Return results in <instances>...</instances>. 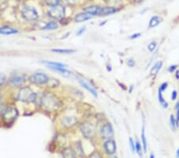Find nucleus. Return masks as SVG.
<instances>
[{
    "label": "nucleus",
    "mask_w": 179,
    "mask_h": 158,
    "mask_svg": "<svg viewBox=\"0 0 179 158\" xmlns=\"http://www.w3.org/2000/svg\"><path fill=\"white\" fill-rule=\"evenodd\" d=\"M41 105L45 109L49 111H54L60 106V100L54 94L46 93L43 94L41 98Z\"/></svg>",
    "instance_id": "f257e3e1"
},
{
    "label": "nucleus",
    "mask_w": 179,
    "mask_h": 158,
    "mask_svg": "<svg viewBox=\"0 0 179 158\" xmlns=\"http://www.w3.org/2000/svg\"><path fill=\"white\" fill-rule=\"evenodd\" d=\"M17 98L22 102L33 103L37 100V94L28 86H24L19 90Z\"/></svg>",
    "instance_id": "f03ea898"
},
{
    "label": "nucleus",
    "mask_w": 179,
    "mask_h": 158,
    "mask_svg": "<svg viewBox=\"0 0 179 158\" xmlns=\"http://www.w3.org/2000/svg\"><path fill=\"white\" fill-rule=\"evenodd\" d=\"M18 116V111L15 108H7L2 113V119L6 124H12Z\"/></svg>",
    "instance_id": "7ed1b4c3"
},
{
    "label": "nucleus",
    "mask_w": 179,
    "mask_h": 158,
    "mask_svg": "<svg viewBox=\"0 0 179 158\" xmlns=\"http://www.w3.org/2000/svg\"><path fill=\"white\" fill-rule=\"evenodd\" d=\"M49 80H50V78H49L46 74L42 73V72L35 73V74H32V75L29 77V81H30V82L34 85H39V86L48 84Z\"/></svg>",
    "instance_id": "20e7f679"
},
{
    "label": "nucleus",
    "mask_w": 179,
    "mask_h": 158,
    "mask_svg": "<svg viewBox=\"0 0 179 158\" xmlns=\"http://www.w3.org/2000/svg\"><path fill=\"white\" fill-rule=\"evenodd\" d=\"M48 15L53 19H61L65 16V8L63 6H56L48 11Z\"/></svg>",
    "instance_id": "39448f33"
},
{
    "label": "nucleus",
    "mask_w": 179,
    "mask_h": 158,
    "mask_svg": "<svg viewBox=\"0 0 179 158\" xmlns=\"http://www.w3.org/2000/svg\"><path fill=\"white\" fill-rule=\"evenodd\" d=\"M22 16L25 20L29 21V22H32L38 18V11L34 7H26L23 8L22 11Z\"/></svg>",
    "instance_id": "423d86ee"
},
{
    "label": "nucleus",
    "mask_w": 179,
    "mask_h": 158,
    "mask_svg": "<svg viewBox=\"0 0 179 158\" xmlns=\"http://www.w3.org/2000/svg\"><path fill=\"white\" fill-rule=\"evenodd\" d=\"M81 132L83 135L87 138L93 137L95 135L96 128L93 125V124L90 123V122H84L81 125Z\"/></svg>",
    "instance_id": "0eeeda50"
},
{
    "label": "nucleus",
    "mask_w": 179,
    "mask_h": 158,
    "mask_svg": "<svg viewBox=\"0 0 179 158\" xmlns=\"http://www.w3.org/2000/svg\"><path fill=\"white\" fill-rule=\"evenodd\" d=\"M26 81V77L24 75H19V74H15L10 77L9 83L11 86L14 87H21L22 86Z\"/></svg>",
    "instance_id": "6e6552de"
},
{
    "label": "nucleus",
    "mask_w": 179,
    "mask_h": 158,
    "mask_svg": "<svg viewBox=\"0 0 179 158\" xmlns=\"http://www.w3.org/2000/svg\"><path fill=\"white\" fill-rule=\"evenodd\" d=\"M101 137L104 138V139H110L111 137H112L114 134V131L112 125L109 123H107L103 125L102 128H101Z\"/></svg>",
    "instance_id": "1a4fd4ad"
},
{
    "label": "nucleus",
    "mask_w": 179,
    "mask_h": 158,
    "mask_svg": "<svg viewBox=\"0 0 179 158\" xmlns=\"http://www.w3.org/2000/svg\"><path fill=\"white\" fill-rule=\"evenodd\" d=\"M104 149L107 154H114L116 151V144H115V141L112 139H108V141H106L104 144Z\"/></svg>",
    "instance_id": "9d476101"
},
{
    "label": "nucleus",
    "mask_w": 179,
    "mask_h": 158,
    "mask_svg": "<svg viewBox=\"0 0 179 158\" xmlns=\"http://www.w3.org/2000/svg\"><path fill=\"white\" fill-rule=\"evenodd\" d=\"M77 122V119L74 116H65L61 119L60 124L65 128H70L75 125Z\"/></svg>",
    "instance_id": "9b49d317"
},
{
    "label": "nucleus",
    "mask_w": 179,
    "mask_h": 158,
    "mask_svg": "<svg viewBox=\"0 0 179 158\" xmlns=\"http://www.w3.org/2000/svg\"><path fill=\"white\" fill-rule=\"evenodd\" d=\"M101 7L99 6H91L84 9V12L90 15H99L101 11Z\"/></svg>",
    "instance_id": "f8f14e48"
},
{
    "label": "nucleus",
    "mask_w": 179,
    "mask_h": 158,
    "mask_svg": "<svg viewBox=\"0 0 179 158\" xmlns=\"http://www.w3.org/2000/svg\"><path fill=\"white\" fill-rule=\"evenodd\" d=\"M79 83L81 84V86L84 87V89H86V90H88V91L89 93H91V94H92V95H93L94 97H96V98L97 96H98V94H97V92H96V90L95 89L93 88V87L91 85L88 84V82H86V81H84V80H81V79H80V80H79Z\"/></svg>",
    "instance_id": "ddd939ff"
},
{
    "label": "nucleus",
    "mask_w": 179,
    "mask_h": 158,
    "mask_svg": "<svg viewBox=\"0 0 179 158\" xmlns=\"http://www.w3.org/2000/svg\"><path fill=\"white\" fill-rule=\"evenodd\" d=\"M18 32V30H16L15 28L11 27V26H2V27H0V34L1 35H11L17 34Z\"/></svg>",
    "instance_id": "4468645a"
},
{
    "label": "nucleus",
    "mask_w": 179,
    "mask_h": 158,
    "mask_svg": "<svg viewBox=\"0 0 179 158\" xmlns=\"http://www.w3.org/2000/svg\"><path fill=\"white\" fill-rule=\"evenodd\" d=\"M92 19V15H88V14L84 12V13L78 14V15H76L74 20H75L76 22H85V21H87V20H89V19Z\"/></svg>",
    "instance_id": "2eb2a0df"
},
{
    "label": "nucleus",
    "mask_w": 179,
    "mask_h": 158,
    "mask_svg": "<svg viewBox=\"0 0 179 158\" xmlns=\"http://www.w3.org/2000/svg\"><path fill=\"white\" fill-rule=\"evenodd\" d=\"M42 63H44L47 66L48 68H52V67H58V68H65L66 65L60 63H56V62H51V61H42Z\"/></svg>",
    "instance_id": "dca6fc26"
},
{
    "label": "nucleus",
    "mask_w": 179,
    "mask_h": 158,
    "mask_svg": "<svg viewBox=\"0 0 179 158\" xmlns=\"http://www.w3.org/2000/svg\"><path fill=\"white\" fill-rule=\"evenodd\" d=\"M49 69H52L53 70H55V71L58 72L60 75L63 76V77H72V75H73V73H72V72H70V71H69L68 70H65V68L52 67V68H49Z\"/></svg>",
    "instance_id": "f3484780"
},
{
    "label": "nucleus",
    "mask_w": 179,
    "mask_h": 158,
    "mask_svg": "<svg viewBox=\"0 0 179 158\" xmlns=\"http://www.w3.org/2000/svg\"><path fill=\"white\" fill-rule=\"evenodd\" d=\"M116 12V9L115 7H106L101 8L100 16H107V15H112Z\"/></svg>",
    "instance_id": "a211bd4d"
},
{
    "label": "nucleus",
    "mask_w": 179,
    "mask_h": 158,
    "mask_svg": "<svg viewBox=\"0 0 179 158\" xmlns=\"http://www.w3.org/2000/svg\"><path fill=\"white\" fill-rule=\"evenodd\" d=\"M57 28H58V24L54 21H51V22H49L47 24H46L42 28V30H56Z\"/></svg>",
    "instance_id": "6ab92c4d"
},
{
    "label": "nucleus",
    "mask_w": 179,
    "mask_h": 158,
    "mask_svg": "<svg viewBox=\"0 0 179 158\" xmlns=\"http://www.w3.org/2000/svg\"><path fill=\"white\" fill-rule=\"evenodd\" d=\"M63 158H76L75 152L72 149H65L62 152Z\"/></svg>",
    "instance_id": "aec40b11"
},
{
    "label": "nucleus",
    "mask_w": 179,
    "mask_h": 158,
    "mask_svg": "<svg viewBox=\"0 0 179 158\" xmlns=\"http://www.w3.org/2000/svg\"><path fill=\"white\" fill-rule=\"evenodd\" d=\"M51 51L57 53H62V54H70L76 52V50H71V49H53Z\"/></svg>",
    "instance_id": "412c9836"
},
{
    "label": "nucleus",
    "mask_w": 179,
    "mask_h": 158,
    "mask_svg": "<svg viewBox=\"0 0 179 158\" xmlns=\"http://www.w3.org/2000/svg\"><path fill=\"white\" fill-rule=\"evenodd\" d=\"M162 19L159 18L158 16H154L153 18H151V19L150 20V23H149V27H154V26H158L160 22H161Z\"/></svg>",
    "instance_id": "4be33fe9"
},
{
    "label": "nucleus",
    "mask_w": 179,
    "mask_h": 158,
    "mask_svg": "<svg viewBox=\"0 0 179 158\" xmlns=\"http://www.w3.org/2000/svg\"><path fill=\"white\" fill-rule=\"evenodd\" d=\"M162 93H163V91L159 89V102H160V105H161L164 109L168 108V103L165 101V99L163 97V94H162Z\"/></svg>",
    "instance_id": "5701e85b"
},
{
    "label": "nucleus",
    "mask_w": 179,
    "mask_h": 158,
    "mask_svg": "<svg viewBox=\"0 0 179 158\" xmlns=\"http://www.w3.org/2000/svg\"><path fill=\"white\" fill-rule=\"evenodd\" d=\"M141 138H142V143H143V151H144L145 153H146V149H147V145H146V137H145V126H144V125H143V128H142V135H141Z\"/></svg>",
    "instance_id": "b1692460"
},
{
    "label": "nucleus",
    "mask_w": 179,
    "mask_h": 158,
    "mask_svg": "<svg viewBox=\"0 0 179 158\" xmlns=\"http://www.w3.org/2000/svg\"><path fill=\"white\" fill-rule=\"evenodd\" d=\"M162 66H163V63H162V62H158V63L152 67L151 74H153V75L157 74L159 70H160V69L162 68Z\"/></svg>",
    "instance_id": "393cba45"
},
{
    "label": "nucleus",
    "mask_w": 179,
    "mask_h": 158,
    "mask_svg": "<svg viewBox=\"0 0 179 158\" xmlns=\"http://www.w3.org/2000/svg\"><path fill=\"white\" fill-rule=\"evenodd\" d=\"M60 0H45L46 3L47 4L48 6H50L52 7H56V6H58L59 3H60Z\"/></svg>",
    "instance_id": "a878e982"
},
{
    "label": "nucleus",
    "mask_w": 179,
    "mask_h": 158,
    "mask_svg": "<svg viewBox=\"0 0 179 158\" xmlns=\"http://www.w3.org/2000/svg\"><path fill=\"white\" fill-rule=\"evenodd\" d=\"M135 151L137 152V153L139 155V156H140V157H142V156H143V152H142V145H141L140 142H139V141H137V142H136V143H135Z\"/></svg>",
    "instance_id": "bb28decb"
},
{
    "label": "nucleus",
    "mask_w": 179,
    "mask_h": 158,
    "mask_svg": "<svg viewBox=\"0 0 179 158\" xmlns=\"http://www.w3.org/2000/svg\"><path fill=\"white\" fill-rule=\"evenodd\" d=\"M170 125H171L172 129H173V130H175L176 127L177 126V121H176L175 118H174V117L173 116V115L170 116Z\"/></svg>",
    "instance_id": "cd10ccee"
},
{
    "label": "nucleus",
    "mask_w": 179,
    "mask_h": 158,
    "mask_svg": "<svg viewBox=\"0 0 179 158\" xmlns=\"http://www.w3.org/2000/svg\"><path fill=\"white\" fill-rule=\"evenodd\" d=\"M156 46H157V43L155 42H151L150 44L148 45V50H150V52H153L154 50L156 49Z\"/></svg>",
    "instance_id": "c85d7f7f"
},
{
    "label": "nucleus",
    "mask_w": 179,
    "mask_h": 158,
    "mask_svg": "<svg viewBox=\"0 0 179 158\" xmlns=\"http://www.w3.org/2000/svg\"><path fill=\"white\" fill-rule=\"evenodd\" d=\"M6 81H7V77H6L5 74L0 73V87L2 86L5 84Z\"/></svg>",
    "instance_id": "c756f323"
},
{
    "label": "nucleus",
    "mask_w": 179,
    "mask_h": 158,
    "mask_svg": "<svg viewBox=\"0 0 179 158\" xmlns=\"http://www.w3.org/2000/svg\"><path fill=\"white\" fill-rule=\"evenodd\" d=\"M129 142H130V147H131V149H132V153H135V142H134L133 139L132 138H130L129 139Z\"/></svg>",
    "instance_id": "7c9ffc66"
},
{
    "label": "nucleus",
    "mask_w": 179,
    "mask_h": 158,
    "mask_svg": "<svg viewBox=\"0 0 179 158\" xmlns=\"http://www.w3.org/2000/svg\"><path fill=\"white\" fill-rule=\"evenodd\" d=\"M177 91H176V90H174V91L172 92V94H171L172 101H174V100L177 99Z\"/></svg>",
    "instance_id": "2f4dec72"
},
{
    "label": "nucleus",
    "mask_w": 179,
    "mask_h": 158,
    "mask_svg": "<svg viewBox=\"0 0 179 158\" xmlns=\"http://www.w3.org/2000/svg\"><path fill=\"white\" fill-rule=\"evenodd\" d=\"M85 30H86L85 26H84V27H81V29H80L79 30H77V35H78V36L81 35L83 33H84V31H85Z\"/></svg>",
    "instance_id": "473e14b6"
},
{
    "label": "nucleus",
    "mask_w": 179,
    "mask_h": 158,
    "mask_svg": "<svg viewBox=\"0 0 179 158\" xmlns=\"http://www.w3.org/2000/svg\"><path fill=\"white\" fill-rule=\"evenodd\" d=\"M89 158H102L101 157V154L98 153H93L91 155V156H89Z\"/></svg>",
    "instance_id": "72a5a7b5"
},
{
    "label": "nucleus",
    "mask_w": 179,
    "mask_h": 158,
    "mask_svg": "<svg viewBox=\"0 0 179 158\" xmlns=\"http://www.w3.org/2000/svg\"><path fill=\"white\" fill-rule=\"evenodd\" d=\"M135 63L133 59H129V60L128 61V65L130 66V67H133V66H135Z\"/></svg>",
    "instance_id": "f704fd0d"
},
{
    "label": "nucleus",
    "mask_w": 179,
    "mask_h": 158,
    "mask_svg": "<svg viewBox=\"0 0 179 158\" xmlns=\"http://www.w3.org/2000/svg\"><path fill=\"white\" fill-rule=\"evenodd\" d=\"M167 86H168V84H167L166 82H165V83H163V84H162V86H160L159 90H161L162 91H164V90L167 88Z\"/></svg>",
    "instance_id": "c9c22d12"
},
{
    "label": "nucleus",
    "mask_w": 179,
    "mask_h": 158,
    "mask_svg": "<svg viewBox=\"0 0 179 158\" xmlns=\"http://www.w3.org/2000/svg\"><path fill=\"white\" fill-rule=\"evenodd\" d=\"M179 123V102L177 103V124L178 125Z\"/></svg>",
    "instance_id": "e433bc0d"
},
{
    "label": "nucleus",
    "mask_w": 179,
    "mask_h": 158,
    "mask_svg": "<svg viewBox=\"0 0 179 158\" xmlns=\"http://www.w3.org/2000/svg\"><path fill=\"white\" fill-rule=\"evenodd\" d=\"M141 34L139 33H137V34H134V35H132V36H131V39H137V38L140 37Z\"/></svg>",
    "instance_id": "4c0bfd02"
},
{
    "label": "nucleus",
    "mask_w": 179,
    "mask_h": 158,
    "mask_svg": "<svg viewBox=\"0 0 179 158\" xmlns=\"http://www.w3.org/2000/svg\"><path fill=\"white\" fill-rule=\"evenodd\" d=\"M177 68V66H170V68L168 69V70H169V72H170V73H172V72H174V70H175V69Z\"/></svg>",
    "instance_id": "58836bf2"
},
{
    "label": "nucleus",
    "mask_w": 179,
    "mask_h": 158,
    "mask_svg": "<svg viewBox=\"0 0 179 158\" xmlns=\"http://www.w3.org/2000/svg\"><path fill=\"white\" fill-rule=\"evenodd\" d=\"M176 158H179V148L177 149V153H176Z\"/></svg>",
    "instance_id": "ea45409f"
},
{
    "label": "nucleus",
    "mask_w": 179,
    "mask_h": 158,
    "mask_svg": "<svg viewBox=\"0 0 179 158\" xmlns=\"http://www.w3.org/2000/svg\"><path fill=\"white\" fill-rule=\"evenodd\" d=\"M133 1L135 2H142L143 0H133Z\"/></svg>",
    "instance_id": "a19ab883"
},
{
    "label": "nucleus",
    "mask_w": 179,
    "mask_h": 158,
    "mask_svg": "<svg viewBox=\"0 0 179 158\" xmlns=\"http://www.w3.org/2000/svg\"><path fill=\"white\" fill-rule=\"evenodd\" d=\"M132 90H133V86H131V88H130V90H129V92H130V93H132Z\"/></svg>",
    "instance_id": "79ce46f5"
},
{
    "label": "nucleus",
    "mask_w": 179,
    "mask_h": 158,
    "mask_svg": "<svg viewBox=\"0 0 179 158\" xmlns=\"http://www.w3.org/2000/svg\"><path fill=\"white\" fill-rule=\"evenodd\" d=\"M150 158H155V157H154V155L153 153H151V154H150Z\"/></svg>",
    "instance_id": "37998d69"
},
{
    "label": "nucleus",
    "mask_w": 179,
    "mask_h": 158,
    "mask_svg": "<svg viewBox=\"0 0 179 158\" xmlns=\"http://www.w3.org/2000/svg\"><path fill=\"white\" fill-rule=\"evenodd\" d=\"M1 101H2V96L0 94V103H1Z\"/></svg>",
    "instance_id": "c03bdc74"
},
{
    "label": "nucleus",
    "mask_w": 179,
    "mask_h": 158,
    "mask_svg": "<svg viewBox=\"0 0 179 158\" xmlns=\"http://www.w3.org/2000/svg\"><path fill=\"white\" fill-rule=\"evenodd\" d=\"M113 158H118V157H117V156H114Z\"/></svg>",
    "instance_id": "a18cd8bd"
}]
</instances>
